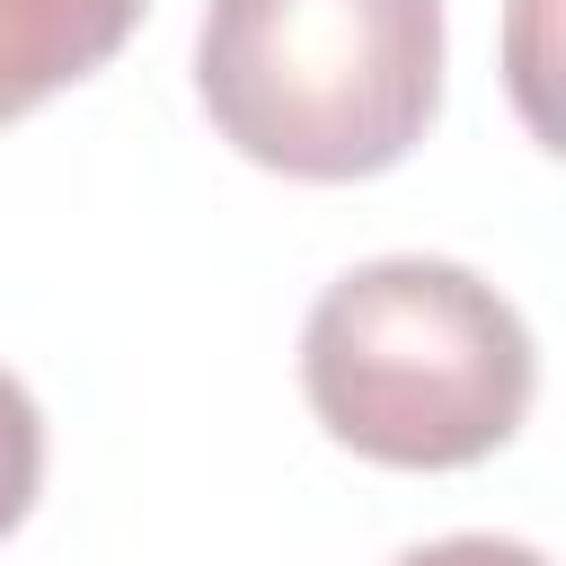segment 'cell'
Here are the masks:
<instances>
[{"label": "cell", "mask_w": 566, "mask_h": 566, "mask_svg": "<svg viewBox=\"0 0 566 566\" xmlns=\"http://www.w3.org/2000/svg\"><path fill=\"white\" fill-rule=\"evenodd\" d=\"M195 97L274 177H380L442 106V0H212Z\"/></svg>", "instance_id": "obj_2"}, {"label": "cell", "mask_w": 566, "mask_h": 566, "mask_svg": "<svg viewBox=\"0 0 566 566\" xmlns=\"http://www.w3.org/2000/svg\"><path fill=\"white\" fill-rule=\"evenodd\" d=\"M398 566H548L531 539H495V531H460V539H424Z\"/></svg>", "instance_id": "obj_5"}, {"label": "cell", "mask_w": 566, "mask_h": 566, "mask_svg": "<svg viewBox=\"0 0 566 566\" xmlns=\"http://www.w3.org/2000/svg\"><path fill=\"white\" fill-rule=\"evenodd\" d=\"M35 486H44V416H35L27 380L0 371V539L27 522Z\"/></svg>", "instance_id": "obj_4"}, {"label": "cell", "mask_w": 566, "mask_h": 566, "mask_svg": "<svg viewBox=\"0 0 566 566\" xmlns=\"http://www.w3.org/2000/svg\"><path fill=\"white\" fill-rule=\"evenodd\" d=\"M310 416L380 469H469L531 416L539 354L522 310L451 256H371L301 327Z\"/></svg>", "instance_id": "obj_1"}, {"label": "cell", "mask_w": 566, "mask_h": 566, "mask_svg": "<svg viewBox=\"0 0 566 566\" xmlns=\"http://www.w3.org/2000/svg\"><path fill=\"white\" fill-rule=\"evenodd\" d=\"M150 0H0V124L35 115L53 88L106 71Z\"/></svg>", "instance_id": "obj_3"}]
</instances>
